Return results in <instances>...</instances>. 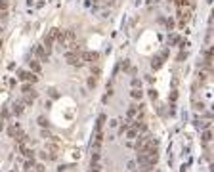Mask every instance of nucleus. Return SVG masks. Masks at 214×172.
<instances>
[{"instance_id":"17","label":"nucleus","mask_w":214,"mask_h":172,"mask_svg":"<svg viewBox=\"0 0 214 172\" xmlns=\"http://www.w3.org/2000/svg\"><path fill=\"white\" fill-rule=\"evenodd\" d=\"M140 172H153V165H140Z\"/></svg>"},{"instance_id":"25","label":"nucleus","mask_w":214,"mask_h":172,"mask_svg":"<svg viewBox=\"0 0 214 172\" xmlns=\"http://www.w3.org/2000/svg\"><path fill=\"white\" fill-rule=\"evenodd\" d=\"M42 138H46V140H52L54 136H52V134H50V132H48V130L44 128V130H42Z\"/></svg>"},{"instance_id":"12","label":"nucleus","mask_w":214,"mask_h":172,"mask_svg":"<svg viewBox=\"0 0 214 172\" xmlns=\"http://www.w3.org/2000/svg\"><path fill=\"white\" fill-rule=\"evenodd\" d=\"M23 105H25L23 102H15L12 105V113L13 115H21V113H23Z\"/></svg>"},{"instance_id":"8","label":"nucleus","mask_w":214,"mask_h":172,"mask_svg":"<svg viewBox=\"0 0 214 172\" xmlns=\"http://www.w3.org/2000/svg\"><path fill=\"white\" fill-rule=\"evenodd\" d=\"M82 61H90V63H96L100 59V54L98 52H80Z\"/></svg>"},{"instance_id":"29","label":"nucleus","mask_w":214,"mask_h":172,"mask_svg":"<svg viewBox=\"0 0 214 172\" xmlns=\"http://www.w3.org/2000/svg\"><path fill=\"white\" fill-rule=\"evenodd\" d=\"M0 10H8V0H0Z\"/></svg>"},{"instance_id":"21","label":"nucleus","mask_w":214,"mask_h":172,"mask_svg":"<svg viewBox=\"0 0 214 172\" xmlns=\"http://www.w3.org/2000/svg\"><path fill=\"white\" fill-rule=\"evenodd\" d=\"M96 84H98L96 76H90V78H88V88H96Z\"/></svg>"},{"instance_id":"11","label":"nucleus","mask_w":214,"mask_h":172,"mask_svg":"<svg viewBox=\"0 0 214 172\" xmlns=\"http://www.w3.org/2000/svg\"><path fill=\"white\" fill-rule=\"evenodd\" d=\"M29 69L38 75V73H40V59H31V61H29Z\"/></svg>"},{"instance_id":"1","label":"nucleus","mask_w":214,"mask_h":172,"mask_svg":"<svg viewBox=\"0 0 214 172\" xmlns=\"http://www.w3.org/2000/svg\"><path fill=\"white\" fill-rule=\"evenodd\" d=\"M159 153L157 151H138V163L140 165H157Z\"/></svg>"},{"instance_id":"5","label":"nucleus","mask_w":214,"mask_h":172,"mask_svg":"<svg viewBox=\"0 0 214 172\" xmlns=\"http://www.w3.org/2000/svg\"><path fill=\"white\" fill-rule=\"evenodd\" d=\"M191 10L193 8H180L178 10V17H180V27H183L185 23L189 21V17H191Z\"/></svg>"},{"instance_id":"2","label":"nucleus","mask_w":214,"mask_h":172,"mask_svg":"<svg viewBox=\"0 0 214 172\" xmlns=\"http://www.w3.org/2000/svg\"><path fill=\"white\" fill-rule=\"evenodd\" d=\"M59 35H61V31H59V29H56V27H54V29H50V31H48V35L44 37V42H42V44H44L48 50H52V46H54V42H57Z\"/></svg>"},{"instance_id":"31","label":"nucleus","mask_w":214,"mask_h":172,"mask_svg":"<svg viewBox=\"0 0 214 172\" xmlns=\"http://www.w3.org/2000/svg\"><path fill=\"white\" fill-rule=\"evenodd\" d=\"M2 117H4V121H8V119H10V111L4 109V111H2Z\"/></svg>"},{"instance_id":"28","label":"nucleus","mask_w":214,"mask_h":172,"mask_svg":"<svg viewBox=\"0 0 214 172\" xmlns=\"http://www.w3.org/2000/svg\"><path fill=\"white\" fill-rule=\"evenodd\" d=\"M185 57H187V52H180V54H178V59H180V61H183V59H185Z\"/></svg>"},{"instance_id":"26","label":"nucleus","mask_w":214,"mask_h":172,"mask_svg":"<svg viewBox=\"0 0 214 172\" xmlns=\"http://www.w3.org/2000/svg\"><path fill=\"white\" fill-rule=\"evenodd\" d=\"M122 69L130 71V59H124V61H122Z\"/></svg>"},{"instance_id":"7","label":"nucleus","mask_w":214,"mask_h":172,"mask_svg":"<svg viewBox=\"0 0 214 172\" xmlns=\"http://www.w3.org/2000/svg\"><path fill=\"white\" fill-rule=\"evenodd\" d=\"M21 134H23V132H21V126H19L17 122H12V124L8 126V136H10V138L15 140V138H19Z\"/></svg>"},{"instance_id":"30","label":"nucleus","mask_w":214,"mask_h":172,"mask_svg":"<svg viewBox=\"0 0 214 172\" xmlns=\"http://www.w3.org/2000/svg\"><path fill=\"white\" fill-rule=\"evenodd\" d=\"M149 98H151V100H157V92H155V88L149 90Z\"/></svg>"},{"instance_id":"32","label":"nucleus","mask_w":214,"mask_h":172,"mask_svg":"<svg viewBox=\"0 0 214 172\" xmlns=\"http://www.w3.org/2000/svg\"><path fill=\"white\" fill-rule=\"evenodd\" d=\"M210 138H212V136H210V132H205V134H203V140H210Z\"/></svg>"},{"instance_id":"36","label":"nucleus","mask_w":214,"mask_h":172,"mask_svg":"<svg viewBox=\"0 0 214 172\" xmlns=\"http://www.w3.org/2000/svg\"><path fill=\"white\" fill-rule=\"evenodd\" d=\"M212 19H214V10H212Z\"/></svg>"},{"instance_id":"19","label":"nucleus","mask_w":214,"mask_h":172,"mask_svg":"<svg viewBox=\"0 0 214 172\" xmlns=\"http://www.w3.org/2000/svg\"><path fill=\"white\" fill-rule=\"evenodd\" d=\"M96 163H100V151L92 153V165H96Z\"/></svg>"},{"instance_id":"20","label":"nucleus","mask_w":214,"mask_h":172,"mask_svg":"<svg viewBox=\"0 0 214 172\" xmlns=\"http://www.w3.org/2000/svg\"><path fill=\"white\" fill-rule=\"evenodd\" d=\"M207 76H208V71L203 69L201 73H199V80H201V82H205V80H207Z\"/></svg>"},{"instance_id":"39","label":"nucleus","mask_w":214,"mask_h":172,"mask_svg":"<svg viewBox=\"0 0 214 172\" xmlns=\"http://www.w3.org/2000/svg\"><path fill=\"white\" fill-rule=\"evenodd\" d=\"M90 172H92V170H90Z\"/></svg>"},{"instance_id":"10","label":"nucleus","mask_w":214,"mask_h":172,"mask_svg":"<svg viewBox=\"0 0 214 172\" xmlns=\"http://www.w3.org/2000/svg\"><path fill=\"white\" fill-rule=\"evenodd\" d=\"M37 92H31V94H23V100H21V102L25 103V105H31L33 102H35V100H37Z\"/></svg>"},{"instance_id":"14","label":"nucleus","mask_w":214,"mask_h":172,"mask_svg":"<svg viewBox=\"0 0 214 172\" xmlns=\"http://www.w3.org/2000/svg\"><path fill=\"white\" fill-rule=\"evenodd\" d=\"M134 128H136L138 132H145V130H147V124H145L142 119H136V122H134Z\"/></svg>"},{"instance_id":"9","label":"nucleus","mask_w":214,"mask_h":172,"mask_svg":"<svg viewBox=\"0 0 214 172\" xmlns=\"http://www.w3.org/2000/svg\"><path fill=\"white\" fill-rule=\"evenodd\" d=\"M166 56H168V52H163V54H161L159 57H155V59L151 61V67H153V69H155V71L161 69V67H163V59H164Z\"/></svg>"},{"instance_id":"22","label":"nucleus","mask_w":214,"mask_h":172,"mask_svg":"<svg viewBox=\"0 0 214 172\" xmlns=\"http://www.w3.org/2000/svg\"><path fill=\"white\" fill-rule=\"evenodd\" d=\"M35 166H37V165L33 163V159H29V161H27V163H25V170H33Z\"/></svg>"},{"instance_id":"6","label":"nucleus","mask_w":214,"mask_h":172,"mask_svg":"<svg viewBox=\"0 0 214 172\" xmlns=\"http://www.w3.org/2000/svg\"><path fill=\"white\" fill-rule=\"evenodd\" d=\"M48 54H50V50H48L44 44H40V46L35 48V56H37L40 61H48Z\"/></svg>"},{"instance_id":"13","label":"nucleus","mask_w":214,"mask_h":172,"mask_svg":"<svg viewBox=\"0 0 214 172\" xmlns=\"http://www.w3.org/2000/svg\"><path fill=\"white\" fill-rule=\"evenodd\" d=\"M19 149H21V153L25 155L27 159H33V157H35V153H33V149H31V147H27L25 143H23V145H19Z\"/></svg>"},{"instance_id":"3","label":"nucleus","mask_w":214,"mask_h":172,"mask_svg":"<svg viewBox=\"0 0 214 172\" xmlns=\"http://www.w3.org/2000/svg\"><path fill=\"white\" fill-rule=\"evenodd\" d=\"M65 61H67L69 65H78V67L84 63L80 54H78V50H67L65 52Z\"/></svg>"},{"instance_id":"27","label":"nucleus","mask_w":214,"mask_h":172,"mask_svg":"<svg viewBox=\"0 0 214 172\" xmlns=\"http://www.w3.org/2000/svg\"><path fill=\"white\" fill-rule=\"evenodd\" d=\"M46 168H44V165H42V163H38L37 166H35V172H44Z\"/></svg>"},{"instance_id":"34","label":"nucleus","mask_w":214,"mask_h":172,"mask_svg":"<svg viewBox=\"0 0 214 172\" xmlns=\"http://www.w3.org/2000/svg\"><path fill=\"white\" fill-rule=\"evenodd\" d=\"M170 42H172V44H178V42H180V38H178V37H172V40H170Z\"/></svg>"},{"instance_id":"4","label":"nucleus","mask_w":214,"mask_h":172,"mask_svg":"<svg viewBox=\"0 0 214 172\" xmlns=\"http://www.w3.org/2000/svg\"><path fill=\"white\" fill-rule=\"evenodd\" d=\"M17 78L19 80H23V82H33V84L38 80L37 73H33V71H23V69L17 71Z\"/></svg>"},{"instance_id":"24","label":"nucleus","mask_w":214,"mask_h":172,"mask_svg":"<svg viewBox=\"0 0 214 172\" xmlns=\"http://www.w3.org/2000/svg\"><path fill=\"white\" fill-rule=\"evenodd\" d=\"M142 86V80L140 78H132V88H140Z\"/></svg>"},{"instance_id":"16","label":"nucleus","mask_w":214,"mask_h":172,"mask_svg":"<svg viewBox=\"0 0 214 172\" xmlns=\"http://www.w3.org/2000/svg\"><path fill=\"white\" fill-rule=\"evenodd\" d=\"M31 84L33 82H25L23 86H21V92H23V94H31V92H35V88H33Z\"/></svg>"},{"instance_id":"37","label":"nucleus","mask_w":214,"mask_h":172,"mask_svg":"<svg viewBox=\"0 0 214 172\" xmlns=\"http://www.w3.org/2000/svg\"><path fill=\"white\" fill-rule=\"evenodd\" d=\"M25 172H33V170H25Z\"/></svg>"},{"instance_id":"18","label":"nucleus","mask_w":214,"mask_h":172,"mask_svg":"<svg viewBox=\"0 0 214 172\" xmlns=\"http://www.w3.org/2000/svg\"><path fill=\"white\" fill-rule=\"evenodd\" d=\"M126 136H128V138H136V136H138V130H136V128H128Z\"/></svg>"},{"instance_id":"15","label":"nucleus","mask_w":214,"mask_h":172,"mask_svg":"<svg viewBox=\"0 0 214 172\" xmlns=\"http://www.w3.org/2000/svg\"><path fill=\"white\" fill-rule=\"evenodd\" d=\"M130 96H132L134 100H142V98H144V92H142V90H140V88H132V92H130Z\"/></svg>"},{"instance_id":"35","label":"nucleus","mask_w":214,"mask_h":172,"mask_svg":"<svg viewBox=\"0 0 214 172\" xmlns=\"http://www.w3.org/2000/svg\"><path fill=\"white\" fill-rule=\"evenodd\" d=\"M199 128H208V122H199Z\"/></svg>"},{"instance_id":"33","label":"nucleus","mask_w":214,"mask_h":172,"mask_svg":"<svg viewBox=\"0 0 214 172\" xmlns=\"http://www.w3.org/2000/svg\"><path fill=\"white\" fill-rule=\"evenodd\" d=\"M166 27H168V31H172V27H174V21H170V19H168V21H166Z\"/></svg>"},{"instance_id":"38","label":"nucleus","mask_w":214,"mask_h":172,"mask_svg":"<svg viewBox=\"0 0 214 172\" xmlns=\"http://www.w3.org/2000/svg\"><path fill=\"white\" fill-rule=\"evenodd\" d=\"M212 61H214V57H212Z\"/></svg>"},{"instance_id":"23","label":"nucleus","mask_w":214,"mask_h":172,"mask_svg":"<svg viewBox=\"0 0 214 172\" xmlns=\"http://www.w3.org/2000/svg\"><path fill=\"white\" fill-rule=\"evenodd\" d=\"M38 124H40L42 128L48 126V121H46V117H38Z\"/></svg>"}]
</instances>
